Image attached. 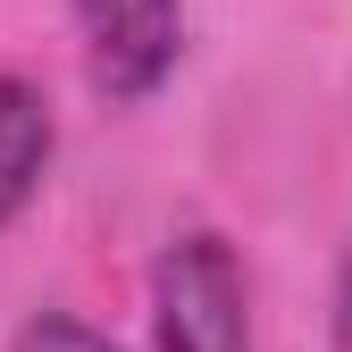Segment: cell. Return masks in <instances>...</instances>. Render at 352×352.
<instances>
[{
    "mask_svg": "<svg viewBox=\"0 0 352 352\" xmlns=\"http://www.w3.org/2000/svg\"><path fill=\"white\" fill-rule=\"evenodd\" d=\"M151 344L160 352H252V285L227 235L185 227L151 260Z\"/></svg>",
    "mask_w": 352,
    "mask_h": 352,
    "instance_id": "cell-1",
    "label": "cell"
},
{
    "mask_svg": "<svg viewBox=\"0 0 352 352\" xmlns=\"http://www.w3.org/2000/svg\"><path fill=\"white\" fill-rule=\"evenodd\" d=\"M76 34H84V76L93 93L135 109L185 59V0H67Z\"/></svg>",
    "mask_w": 352,
    "mask_h": 352,
    "instance_id": "cell-2",
    "label": "cell"
},
{
    "mask_svg": "<svg viewBox=\"0 0 352 352\" xmlns=\"http://www.w3.org/2000/svg\"><path fill=\"white\" fill-rule=\"evenodd\" d=\"M51 151H59V126H51V93L34 76L0 67V227L42 193L51 176Z\"/></svg>",
    "mask_w": 352,
    "mask_h": 352,
    "instance_id": "cell-3",
    "label": "cell"
},
{
    "mask_svg": "<svg viewBox=\"0 0 352 352\" xmlns=\"http://www.w3.org/2000/svg\"><path fill=\"white\" fill-rule=\"evenodd\" d=\"M17 352H118L101 327H84L76 311H34L25 327H17Z\"/></svg>",
    "mask_w": 352,
    "mask_h": 352,
    "instance_id": "cell-4",
    "label": "cell"
},
{
    "mask_svg": "<svg viewBox=\"0 0 352 352\" xmlns=\"http://www.w3.org/2000/svg\"><path fill=\"white\" fill-rule=\"evenodd\" d=\"M336 352H352V260H344V277H336Z\"/></svg>",
    "mask_w": 352,
    "mask_h": 352,
    "instance_id": "cell-5",
    "label": "cell"
}]
</instances>
